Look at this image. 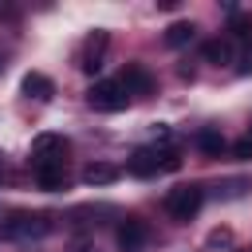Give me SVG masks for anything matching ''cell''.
<instances>
[{"mask_svg":"<svg viewBox=\"0 0 252 252\" xmlns=\"http://www.w3.org/2000/svg\"><path fill=\"white\" fill-rule=\"evenodd\" d=\"M51 232V217L47 213H12L4 220V236L8 240H35Z\"/></svg>","mask_w":252,"mask_h":252,"instance_id":"6da1fadb","label":"cell"},{"mask_svg":"<svg viewBox=\"0 0 252 252\" xmlns=\"http://www.w3.org/2000/svg\"><path fill=\"white\" fill-rule=\"evenodd\" d=\"M201 201H205V189H201V185H177V189H169V197H165V213H169L173 220H193L197 209H201Z\"/></svg>","mask_w":252,"mask_h":252,"instance_id":"7a4b0ae2","label":"cell"},{"mask_svg":"<svg viewBox=\"0 0 252 252\" xmlns=\"http://www.w3.org/2000/svg\"><path fill=\"white\" fill-rule=\"evenodd\" d=\"M87 102H91L94 110H102V114H114V110H126L130 94L122 91V83H114V79H102V83H94V87L87 91Z\"/></svg>","mask_w":252,"mask_h":252,"instance_id":"3957f363","label":"cell"},{"mask_svg":"<svg viewBox=\"0 0 252 252\" xmlns=\"http://www.w3.org/2000/svg\"><path fill=\"white\" fill-rule=\"evenodd\" d=\"M106 47H110V32H106V28H94V32L83 39V51H79V67H83L87 75L102 71V55H106Z\"/></svg>","mask_w":252,"mask_h":252,"instance_id":"277c9868","label":"cell"},{"mask_svg":"<svg viewBox=\"0 0 252 252\" xmlns=\"http://www.w3.org/2000/svg\"><path fill=\"white\" fill-rule=\"evenodd\" d=\"M146 236H150L146 220L126 217V220L118 224V252H142V248H146Z\"/></svg>","mask_w":252,"mask_h":252,"instance_id":"5b68a950","label":"cell"},{"mask_svg":"<svg viewBox=\"0 0 252 252\" xmlns=\"http://www.w3.org/2000/svg\"><path fill=\"white\" fill-rule=\"evenodd\" d=\"M67 138L63 134H39L35 142H32V154H35V161H63L67 158Z\"/></svg>","mask_w":252,"mask_h":252,"instance_id":"8992f818","label":"cell"},{"mask_svg":"<svg viewBox=\"0 0 252 252\" xmlns=\"http://www.w3.org/2000/svg\"><path fill=\"white\" fill-rule=\"evenodd\" d=\"M122 91L126 94H150L154 91V75L142 67V63H126V71H122Z\"/></svg>","mask_w":252,"mask_h":252,"instance_id":"52a82bcc","label":"cell"},{"mask_svg":"<svg viewBox=\"0 0 252 252\" xmlns=\"http://www.w3.org/2000/svg\"><path fill=\"white\" fill-rule=\"evenodd\" d=\"M126 169L134 177H154V173H161V154L158 150H134V158L126 161Z\"/></svg>","mask_w":252,"mask_h":252,"instance_id":"ba28073f","label":"cell"},{"mask_svg":"<svg viewBox=\"0 0 252 252\" xmlns=\"http://www.w3.org/2000/svg\"><path fill=\"white\" fill-rule=\"evenodd\" d=\"M118 177H122V169L110 165V161H91L83 169V185H114Z\"/></svg>","mask_w":252,"mask_h":252,"instance_id":"9c48e42d","label":"cell"},{"mask_svg":"<svg viewBox=\"0 0 252 252\" xmlns=\"http://www.w3.org/2000/svg\"><path fill=\"white\" fill-rule=\"evenodd\" d=\"M35 181L39 189H63V161H35Z\"/></svg>","mask_w":252,"mask_h":252,"instance_id":"30bf717a","label":"cell"},{"mask_svg":"<svg viewBox=\"0 0 252 252\" xmlns=\"http://www.w3.org/2000/svg\"><path fill=\"white\" fill-rule=\"evenodd\" d=\"M24 94H32V98L47 102V98L55 94V83H51L47 75H39V71H28V75H24Z\"/></svg>","mask_w":252,"mask_h":252,"instance_id":"8fae6325","label":"cell"},{"mask_svg":"<svg viewBox=\"0 0 252 252\" xmlns=\"http://www.w3.org/2000/svg\"><path fill=\"white\" fill-rule=\"evenodd\" d=\"M193 35H197V28H193L189 20H177V24L165 28V43H169V47H185Z\"/></svg>","mask_w":252,"mask_h":252,"instance_id":"7c38bea8","label":"cell"},{"mask_svg":"<svg viewBox=\"0 0 252 252\" xmlns=\"http://www.w3.org/2000/svg\"><path fill=\"white\" fill-rule=\"evenodd\" d=\"M205 59L217 63V67L220 63H232V39H209L205 43Z\"/></svg>","mask_w":252,"mask_h":252,"instance_id":"4fadbf2b","label":"cell"},{"mask_svg":"<svg viewBox=\"0 0 252 252\" xmlns=\"http://www.w3.org/2000/svg\"><path fill=\"white\" fill-rule=\"evenodd\" d=\"M197 146H201V150H205L209 158H220L228 142H224V138H220L217 130H201V134H197Z\"/></svg>","mask_w":252,"mask_h":252,"instance_id":"5bb4252c","label":"cell"},{"mask_svg":"<svg viewBox=\"0 0 252 252\" xmlns=\"http://www.w3.org/2000/svg\"><path fill=\"white\" fill-rule=\"evenodd\" d=\"M232 35H236V39H248V35H252V20L236 12V16H232Z\"/></svg>","mask_w":252,"mask_h":252,"instance_id":"9a60e30c","label":"cell"},{"mask_svg":"<svg viewBox=\"0 0 252 252\" xmlns=\"http://www.w3.org/2000/svg\"><path fill=\"white\" fill-rule=\"evenodd\" d=\"M224 244H232V232L228 228H213L209 232V248H224Z\"/></svg>","mask_w":252,"mask_h":252,"instance_id":"2e32d148","label":"cell"},{"mask_svg":"<svg viewBox=\"0 0 252 252\" xmlns=\"http://www.w3.org/2000/svg\"><path fill=\"white\" fill-rule=\"evenodd\" d=\"M232 154H236V158H252V134L240 138V142H232Z\"/></svg>","mask_w":252,"mask_h":252,"instance_id":"e0dca14e","label":"cell"},{"mask_svg":"<svg viewBox=\"0 0 252 252\" xmlns=\"http://www.w3.org/2000/svg\"><path fill=\"white\" fill-rule=\"evenodd\" d=\"M71 252H87V240H75V244H71Z\"/></svg>","mask_w":252,"mask_h":252,"instance_id":"ac0fdd59","label":"cell"},{"mask_svg":"<svg viewBox=\"0 0 252 252\" xmlns=\"http://www.w3.org/2000/svg\"><path fill=\"white\" fill-rule=\"evenodd\" d=\"M0 169H4V154H0Z\"/></svg>","mask_w":252,"mask_h":252,"instance_id":"d6986e66","label":"cell"}]
</instances>
